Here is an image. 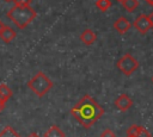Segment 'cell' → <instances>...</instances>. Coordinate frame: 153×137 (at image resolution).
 <instances>
[{
	"mask_svg": "<svg viewBox=\"0 0 153 137\" xmlns=\"http://www.w3.org/2000/svg\"><path fill=\"white\" fill-rule=\"evenodd\" d=\"M12 96V91L11 88L5 85V83H1L0 85V100L4 101V102H7V100Z\"/></svg>",
	"mask_w": 153,
	"mask_h": 137,
	"instance_id": "8fae6325",
	"label": "cell"
},
{
	"mask_svg": "<svg viewBox=\"0 0 153 137\" xmlns=\"http://www.w3.org/2000/svg\"><path fill=\"white\" fill-rule=\"evenodd\" d=\"M117 1H120V2H121V0H117Z\"/></svg>",
	"mask_w": 153,
	"mask_h": 137,
	"instance_id": "d4e9b609",
	"label": "cell"
},
{
	"mask_svg": "<svg viewBox=\"0 0 153 137\" xmlns=\"http://www.w3.org/2000/svg\"><path fill=\"white\" fill-rule=\"evenodd\" d=\"M36 15L37 13L31 6L14 5L7 12V18L19 29H25L36 18Z\"/></svg>",
	"mask_w": 153,
	"mask_h": 137,
	"instance_id": "7a4b0ae2",
	"label": "cell"
},
{
	"mask_svg": "<svg viewBox=\"0 0 153 137\" xmlns=\"http://www.w3.org/2000/svg\"><path fill=\"white\" fill-rule=\"evenodd\" d=\"M2 27H4V24H2V21L0 20V31H1V29H2Z\"/></svg>",
	"mask_w": 153,
	"mask_h": 137,
	"instance_id": "603a6c76",
	"label": "cell"
},
{
	"mask_svg": "<svg viewBox=\"0 0 153 137\" xmlns=\"http://www.w3.org/2000/svg\"><path fill=\"white\" fill-rule=\"evenodd\" d=\"M148 20H149V23H151V25L153 26V12L148 14Z\"/></svg>",
	"mask_w": 153,
	"mask_h": 137,
	"instance_id": "d6986e66",
	"label": "cell"
},
{
	"mask_svg": "<svg viewBox=\"0 0 153 137\" xmlns=\"http://www.w3.org/2000/svg\"><path fill=\"white\" fill-rule=\"evenodd\" d=\"M121 4L127 12H134L139 6L137 0H121Z\"/></svg>",
	"mask_w": 153,
	"mask_h": 137,
	"instance_id": "7c38bea8",
	"label": "cell"
},
{
	"mask_svg": "<svg viewBox=\"0 0 153 137\" xmlns=\"http://www.w3.org/2000/svg\"><path fill=\"white\" fill-rule=\"evenodd\" d=\"M139 129H140V126L139 125H136V124H133L128 130H127V136H131V137H135V135L137 133V131H139Z\"/></svg>",
	"mask_w": 153,
	"mask_h": 137,
	"instance_id": "9a60e30c",
	"label": "cell"
},
{
	"mask_svg": "<svg viewBox=\"0 0 153 137\" xmlns=\"http://www.w3.org/2000/svg\"><path fill=\"white\" fill-rule=\"evenodd\" d=\"M131 27V24L129 23V20L124 17H120L115 23H114V29L120 33V35H124L129 29Z\"/></svg>",
	"mask_w": 153,
	"mask_h": 137,
	"instance_id": "52a82bcc",
	"label": "cell"
},
{
	"mask_svg": "<svg viewBox=\"0 0 153 137\" xmlns=\"http://www.w3.org/2000/svg\"><path fill=\"white\" fill-rule=\"evenodd\" d=\"M43 137H66V133L57 125H53L44 132Z\"/></svg>",
	"mask_w": 153,
	"mask_h": 137,
	"instance_id": "30bf717a",
	"label": "cell"
},
{
	"mask_svg": "<svg viewBox=\"0 0 153 137\" xmlns=\"http://www.w3.org/2000/svg\"><path fill=\"white\" fill-rule=\"evenodd\" d=\"M0 137H20L19 133L17 131H14L13 127L11 126H6L2 129V131L0 132Z\"/></svg>",
	"mask_w": 153,
	"mask_h": 137,
	"instance_id": "4fadbf2b",
	"label": "cell"
},
{
	"mask_svg": "<svg viewBox=\"0 0 153 137\" xmlns=\"http://www.w3.org/2000/svg\"><path fill=\"white\" fill-rule=\"evenodd\" d=\"M127 137H131V136H127Z\"/></svg>",
	"mask_w": 153,
	"mask_h": 137,
	"instance_id": "484cf974",
	"label": "cell"
},
{
	"mask_svg": "<svg viewBox=\"0 0 153 137\" xmlns=\"http://www.w3.org/2000/svg\"><path fill=\"white\" fill-rule=\"evenodd\" d=\"M152 27H153V26H152Z\"/></svg>",
	"mask_w": 153,
	"mask_h": 137,
	"instance_id": "83f0119b",
	"label": "cell"
},
{
	"mask_svg": "<svg viewBox=\"0 0 153 137\" xmlns=\"http://www.w3.org/2000/svg\"><path fill=\"white\" fill-rule=\"evenodd\" d=\"M27 137H39V135H38L37 132H31V133H30Z\"/></svg>",
	"mask_w": 153,
	"mask_h": 137,
	"instance_id": "ffe728a7",
	"label": "cell"
},
{
	"mask_svg": "<svg viewBox=\"0 0 153 137\" xmlns=\"http://www.w3.org/2000/svg\"><path fill=\"white\" fill-rule=\"evenodd\" d=\"M5 104H6V102H4V101H1V100H0V112L4 110V107H5Z\"/></svg>",
	"mask_w": 153,
	"mask_h": 137,
	"instance_id": "44dd1931",
	"label": "cell"
},
{
	"mask_svg": "<svg viewBox=\"0 0 153 137\" xmlns=\"http://www.w3.org/2000/svg\"><path fill=\"white\" fill-rule=\"evenodd\" d=\"M115 105H116V107H117L120 111H127V110H129V108L133 106V100H131L127 94H121V95L116 99Z\"/></svg>",
	"mask_w": 153,
	"mask_h": 137,
	"instance_id": "8992f818",
	"label": "cell"
},
{
	"mask_svg": "<svg viewBox=\"0 0 153 137\" xmlns=\"http://www.w3.org/2000/svg\"><path fill=\"white\" fill-rule=\"evenodd\" d=\"M152 81H153V77H152Z\"/></svg>",
	"mask_w": 153,
	"mask_h": 137,
	"instance_id": "4316f807",
	"label": "cell"
},
{
	"mask_svg": "<svg viewBox=\"0 0 153 137\" xmlns=\"http://www.w3.org/2000/svg\"><path fill=\"white\" fill-rule=\"evenodd\" d=\"M111 6V1L110 0H97L96 1V7L100 11V12H106Z\"/></svg>",
	"mask_w": 153,
	"mask_h": 137,
	"instance_id": "5bb4252c",
	"label": "cell"
},
{
	"mask_svg": "<svg viewBox=\"0 0 153 137\" xmlns=\"http://www.w3.org/2000/svg\"><path fill=\"white\" fill-rule=\"evenodd\" d=\"M116 67L118 68L120 71H122L126 76H130L137 68H139V62L137 60L130 55V54H126L123 55L116 63Z\"/></svg>",
	"mask_w": 153,
	"mask_h": 137,
	"instance_id": "277c9868",
	"label": "cell"
},
{
	"mask_svg": "<svg viewBox=\"0 0 153 137\" xmlns=\"http://www.w3.org/2000/svg\"><path fill=\"white\" fill-rule=\"evenodd\" d=\"M14 5H19V6H30L32 0H13Z\"/></svg>",
	"mask_w": 153,
	"mask_h": 137,
	"instance_id": "ac0fdd59",
	"label": "cell"
},
{
	"mask_svg": "<svg viewBox=\"0 0 153 137\" xmlns=\"http://www.w3.org/2000/svg\"><path fill=\"white\" fill-rule=\"evenodd\" d=\"M135 137H151V133L147 129H145L143 126H140L137 133L135 135Z\"/></svg>",
	"mask_w": 153,
	"mask_h": 137,
	"instance_id": "2e32d148",
	"label": "cell"
},
{
	"mask_svg": "<svg viewBox=\"0 0 153 137\" xmlns=\"http://www.w3.org/2000/svg\"><path fill=\"white\" fill-rule=\"evenodd\" d=\"M133 26L141 33V35H145L149 31V29L152 27L149 20H148V15L147 14H140L133 23Z\"/></svg>",
	"mask_w": 153,
	"mask_h": 137,
	"instance_id": "5b68a950",
	"label": "cell"
},
{
	"mask_svg": "<svg viewBox=\"0 0 153 137\" xmlns=\"http://www.w3.org/2000/svg\"><path fill=\"white\" fill-rule=\"evenodd\" d=\"M72 116L84 126L91 127L103 114L104 108L88 94H85L81 100L71 110Z\"/></svg>",
	"mask_w": 153,
	"mask_h": 137,
	"instance_id": "6da1fadb",
	"label": "cell"
},
{
	"mask_svg": "<svg viewBox=\"0 0 153 137\" xmlns=\"http://www.w3.org/2000/svg\"><path fill=\"white\" fill-rule=\"evenodd\" d=\"M145 1H146L147 4H149V5H152V6H153V0H145Z\"/></svg>",
	"mask_w": 153,
	"mask_h": 137,
	"instance_id": "7402d4cb",
	"label": "cell"
},
{
	"mask_svg": "<svg viewBox=\"0 0 153 137\" xmlns=\"http://www.w3.org/2000/svg\"><path fill=\"white\" fill-rule=\"evenodd\" d=\"M97 39V35L91 30V29H86L81 35H80V41L86 44V45H91L96 42Z\"/></svg>",
	"mask_w": 153,
	"mask_h": 137,
	"instance_id": "ba28073f",
	"label": "cell"
},
{
	"mask_svg": "<svg viewBox=\"0 0 153 137\" xmlns=\"http://www.w3.org/2000/svg\"><path fill=\"white\" fill-rule=\"evenodd\" d=\"M5 2H11V1H13V0H4Z\"/></svg>",
	"mask_w": 153,
	"mask_h": 137,
	"instance_id": "cb8c5ba5",
	"label": "cell"
},
{
	"mask_svg": "<svg viewBox=\"0 0 153 137\" xmlns=\"http://www.w3.org/2000/svg\"><path fill=\"white\" fill-rule=\"evenodd\" d=\"M100 137H116V135H115V132H114L112 130L105 129V130L100 133Z\"/></svg>",
	"mask_w": 153,
	"mask_h": 137,
	"instance_id": "e0dca14e",
	"label": "cell"
},
{
	"mask_svg": "<svg viewBox=\"0 0 153 137\" xmlns=\"http://www.w3.org/2000/svg\"><path fill=\"white\" fill-rule=\"evenodd\" d=\"M14 37H16L14 30L12 27H10V26H5L4 25V27L0 31V38L2 39V42L10 43V42H12L14 39Z\"/></svg>",
	"mask_w": 153,
	"mask_h": 137,
	"instance_id": "9c48e42d",
	"label": "cell"
},
{
	"mask_svg": "<svg viewBox=\"0 0 153 137\" xmlns=\"http://www.w3.org/2000/svg\"><path fill=\"white\" fill-rule=\"evenodd\" d=\"M27 87L37 95V96H43L45 95L50 88L53 87V81L43 73V71H38L37 74H35L31 80L27 82Z\"/></svg>",
	"mask_w": 153,
	"mask_h": 137,
	"instance_id": "3957f363",
	"label": "cell"
}]
</instances>
